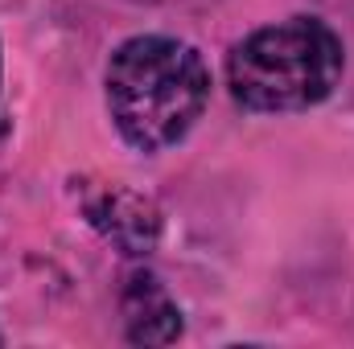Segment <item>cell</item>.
I'll list each match as a JSON object with an SVG mask.
<instances>
[{
	"mask_svg": "<svg viewBox=\"0 0 354 349\" xmlns=\"http://www.w3.org/2000/svg\"><path fill=\"white\" fill-rule=\"evenodd\" d=\"M206 58L169 33H136L120 41L103 70L107 115L120 140L145 157L181 144L210 103Z\"/></svg>",
	"mask_w": 354,
	"mask_h": 349,
	"instance_id": "obj_1",
	"label": "cell"
},
{
	"mask_svg": "<svg viewBox=\"0 0 354 349\" xmlns=\"http://www.w3.org/2000/svg\"><path fill=\"white\" fill-rule=\"evenodd\" d=\"M346 70V46L322 17H288L248 33L227 58V90L243 111L288 115L326 103Z\"/></svg>",
	"mask_w": 354,
	"mask_h": 349,
	"instance_id": "obj_2",
	"label": "cell"
},
{
	"mask_svg": "<svg viewBox=\"0 0 354 349\" xmlns=\"http://www.w3.org/2000/svg\"><path fill=\"white\" fill-rule=\"evenodd\" d=\"M87 218L111 247L136 259L149 255L161 239V210L124 185H103L95 197H87Z\"/></svg>",
	"mask_w": 354,
	"mask_h": 349,
	"instance_id": "obj_3",
	"label": "cell"
},
{
	"mask_svg": "<svg viewBox=\"0 0 354 349\" xmlns=\"http://www.w3.org/2000/svg\"><path fill=\"white\" fill-rule=\"evenodd\" d=\"M120 308H124V333L132 346H174L181 337V308L165 292V283L153 271H132L124 292H120Z\"/></svg>",
	"mask_w": 354,
	"mask_h": 349,
	"instance_id": "obj_4",
	"label": "cell"
},
{
	"mask_svg": "<svg viewBox=\"0 0 354 349\" xmlns=\"http://www.w3.org/2000/svg\"><path fill=\"white\" fill-rule=\"evenodd\" d=\"M0 94H4V54H0Z\"/></svg>",
	"mask_w": 354,
	"mask_h": 349,
	"instance_id": "obj_5",
	"label": "cell"
}]
</instances>
